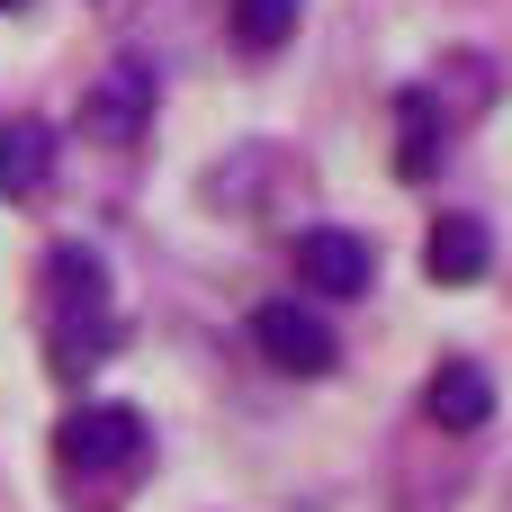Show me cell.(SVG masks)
<instances>
[{"label":"cell","mask_w":512,"mask_h":512,"mask_svg":"<svg viewBox=\"0 0 512 512\" xmlns=\"http://www.w3.org/2000/svg\"><path fill=\"white\" fill-rule=\"evenodd\" d=\"M54 468L72 477V495L99 486L90 504H117V486L144 468V423H135L126 405H72V414L54 423Z\"/></svg>","instance_id":"1"},{"label":"cell","mask_w":512,"mask_h":512,"mask_svg":"<svg viewBox=\"0 0 512 512\" xmlns=\"http://www.w3.org/2000/svg\"><path fill=\"white\" fill-rule=\"evenodd\" d=\"M297 189H306V162L279 153V144H243V153H225V162L198 171V198L216 216H261L270 198H297Z\"/></svg>","instance_id":"2"},{"label":"cell","mask_w":512,"mask_h":512,"mask_svg":"<svg viewBox=\"0 0 512 512\" xmlns=\"http://www.w3.org/2000/svg\"><path fill=\"white\" fill-rule=\"evenodd\" d=\"M153 99H162L153 63H144V54H108V63L90 72V90H81V126H90L99 144H135V135L153 126Z\"/></svg>","instance_id":"3"},{"label":"cell","mask_w":512,"mask_h":512,"mask_svg":"<svg viewBox=\"0 0 512 512\" xmlns=\"http://www.w3.org/2000/svg\"><path fill=\"white\" fill-rule=\"evenodd\" d=\"M252 342H261V360H270L279 378H324V369H333V324L306 315L297 297H270V306L252 315Z\"/></svg>","instance_id":"4"},{"label":"cell","mask_w":512,"mask_h":512,"mask_svg":"<svg viewBox=\"0 0 512 512\" xmlns=\"http://www.w3.org/2000/svg\"><path fill=\"white\" fill-rule=\"evenodd\" d=\"M297 279H306L315 297H360V288L378 279V252H369V234L306 225V234H297Z\"/></svg>","instance_id":"5"},{"label":"cell","mask_w":512,"mask_h":512,"mask_svg":"<svg viewBox=\"0 0 512 512\" xmlns=\"http://www.w3.org/2000/svg\"><path fill=\"white\" fill-rule=\"evenodd\" d=\"M423 261H432L441 288H477V279L495 270V234H486L477 216H441V225L423 234Z\"/></svg>","instance_id":"6"},{"label":"cell","mask_w":512,"mask_h":512,"mask_svg":"<svg viewBox=\"0 0 512 512\" xmlns=\"http://www.w3.org/2000/svg\"><path fill=\"white\" fill-rule=\"evenodd\" d=\"M423 414H432L441 432H477V423L495 414V378H486L477 360H441L432 387H423Z\"/></svg>","instance_id":"7"},{"label":"cell","mask_w":512,"mask_h":512,"mask_svg":"<svg viewBox=\"0 0 512 512\" xmlns=\"http://www.w3.org/2000/svg\"><path fill=\"white\" fill-rule=\"evenodd\" d=\"M45 171H54V126H36V117H0V198L45 189Z\"/></svg>","instance_id":"8"},{"label":"cell","mask_w":512,"mask_h":512,"mask_svg":"<svg viewBox=\"0 0 512 512\" xmlns=\"http://www.w3.org/2000/svg\"><path fill=\"white\" fill-rule=\"evenodd\" d=\"M99 306H108V279H99V261L63 243V252L45 261V324H54V315H99Z\"/></svg>","instance_id":"9"},{"label":"cell","mask_w":512,"mask_h":512,"mask_svg":"<svg viewBox=\"0 0 512 512\" xmlns=\"http://www.w3.org/2000/svg\"><path fill=\"white\" fill-rule=\"evenodd\" d=\"M45 333H54V342H45L54 378H81V369H99V360H108V333H117V324H108V306H99V315H54Z\"/></svg>","instance_id":"10"},{"label":"cell","mask_w":512,"mask_h":512,"mask_svg":"<svg viewBox=\"0 0 512 512\" xmlns=\"http://www.w3.org/2000/svg\"><path fill=\"white\" fill-rule=\"evenodd\" d=\"M234 36H243L252 54L288 45V36H297V0H234Z\"/></svg>","instance_id":"11"},{"label":"cell","mask_w":512,"mask_h":512,"mask_svg":"<svg viewBox=\"0 0 512 512\" xmlns=\"http://www.w3.org/2000/svg\"><path fill=\"white\" fill-rule=\"evenodd\" d=\"M441 126H450V117H432V99H405V171H414V180L432 171V144H450Z\"/></svg>","instance_id":"12"},{"label":"cell","mask_w":512,"mask_h":512,"mask_svg":"<svg viewBox=\"0 0 512 512\" xmlns=\"http://www.w3.org/2000/svg\"><path fill=\"white\" fill-rule=\"evenodd\" d=\"M0 9H18V0H0Z\"/></svg>","instance_id":"13"}]
</instances>
